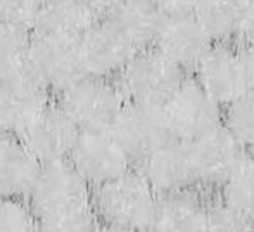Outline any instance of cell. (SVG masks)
Returning a JSON list of instances; mask_svg holds the SVG:
<instances>
[{
	"label": "cell",
	"instance_id": "44dd1931",
	"mask_svg": "<svg viewBox=\"0 0 254 232\" xmlns=\"http://www.w3.org/2000/svg\"><path fill=\"white\" fill-rule=\"evenodd\" d=\"M242 3L244 0H195L190 14L214 44L228 42L237 33Z\"/></svg>",
	"mask_w": 254,
	"mask_h": 232
},
{
	"label": "cell",
	"instance_id": "6da1fadb",
	"mask_svg": "<svg viewBox=\"0 0 254 232\" xmlns=\"http://www.w3.org/2000/svg\"><path fill=\"white\" fill-rule=\"evenodd\" d=\"M157 198L140 170L128 168L94 189L92 208L99 222L130 232H147Z\"/></svg>",
	"mask_w": 254,
	"mask_h": 232
},
{
	"label": "cell",
	"instance_id": "4dcf8cb0",
	"mask_svg": "<svg viewBox=\"0 0 254 232\" xmlns=\"http://www.w3.org/2000/svg\"><path fill=\"white\" fill-rule=\"evenodd\" d=\"M78 3H81L83 7H87L90 12H94L97 17L106 16L114 5H116L118 0H76Z\"/></svg>",
	"mask_w": 254,
	"mask_h": 232
},
{
	"label": "cell",
	"instance_id": "5bb4252c",
	"mask_svg": "<svg viewBox=\"0 0 254 232\" xmlns=\"http://www.w3.org/2000/svg\"><path fill=\"white\" fill-rule=\"evenodd\" d=\"M214 42L192 14L164 17L152 47L182 71L194 70Z\"/></svg>",
	"mask_w": 254,
	"mask_h": 232
},
{
	"label": "cell",
	"instance_id": "9a60e30c",
	"mask_svg": "<svg viewBox=\"0 0 254 232\" xmlns=\"http://www.w3.org/2000/svg\"><path fill=\"white\" fill-rule=\"evenodd\" d=\"M49 104V94L31 80L0 85V127L3 134L21 137Z\"/></svg>",
	"mask_w": 254,
	"mask_h": 232
},
{
	"label": "cell",
	"instance_id": "603a6c76",
	"mask_svg": "<svg viewBox=\"0 0 254 232\" xmlns=\"http://www.w3.org/2000/svg\"><path fill=\"white\" fill-rule=\"evenodd\" d=\"M221 125L242 148H254V92L248 90L223 108Z\"/></svg>",
	"mask_w": 254,
	"mask_h": 232
},
{
	"label": "cell",
	"instance_id": "7402d4cb",
	"mask_svg": "<svg viewBox=\"0 0 254 232\" xmlns=\"http://www.w3.org/2000/svg\"><path fill=\"white\" fill-rule=\"evenodd\" d=\"M220 203L241 215L254 220V158L244 156L241 163L230 172L223 184Z\"/></svg>",
	"mask_w": 254,
	"mask_h": 232
},
{
	"label": "cell",
	"instance_id": "4fadbf2b",
	"mask_svg": "<svg viewBox=\"0 0 254 232\" xmlns=\"http://www.w3.org/2000/svg\"><path fill=\"white\" fill-rule=\"evenodd\" d=\"M80 128L57 104H49L28 130L21 135L40 165L66 161L74 146Z\"/></svg>",
	"mask_w": 254,
	"mask_h": 232
},
{
	"label": "cell",
	"instance_id": "ac0fdd59",
	"mask_svg": "<svg viewBox=\"0 0 254 232\" xmlns=\"http://www.w3.org/2000/svg\"><path fill=\"white\" fill-rule=\"evenodd\" d=\"M99 19L76 0H44L31 30L35 35L76 42Z\"/></svg>",
	"mask_w": 254,
	"mask_h": 232
},
{
	"label": "cell",
	"instance_id": "836d02e7",
	"mask_svg": "<svg viewBox=\"0 0 254 232\" xmlns=\"http://www.w3.org/2000/svg\"><path fill=\"white\" fill-rule=\"evenodd\" d=\"M253 158H254V148H253Z\"/></svg>",
	"mask_w": 254,
	"mask_h": 232
},
{
	"label": "cell",
	"instance_id": "ba28073f",
	"mask_svg": "<svg viewBox=\"0 0 254 232\" xmlns=\"http://www.w3.org/2000/svg\"><path fill=\"white\" fill-rule=\"evenodd\" d=\"M76 42L31 35L28 58L30 80L44 88L47 94H59L67 85L83 77Z\"/></svg>",
	"mask_w": 254,
	"mask_h": 232
},
{
	"label": "cell",
	"instance_id": "f546056e",
	"mask_svg": "<svg viewBox=\"0 0 254 232\" xmlns=\"http://www.w3.org/2000/svg\"><path fill=\"white\" fill-rule=\"evenodd\" d=\"M241 58L242 64H244L249 90L254 92V44H244V47L241 49Z\"/></svg>",
	"mask_w": 254,
	"mask_h": 232
},
{
	"label": "cell",
	"instance_id": "277c9868",
	"mask_svg": "<svg viewBox=\"0 0 254 232\" xmlns=\"http://www.w3.org/2000/svg\"><path fill=\"white\" fill-rule=\"evenodd\" d=\"M125 102L113 78L83 75L59 92L57 106L80 130H92L109 128Z\"/></svg>",
	"mask_w": 254,
	"mask_h": 232
},
{
	"label": "cell",
	"instance_id": "3957f363",
	"mask_svg": "<svg viewBox=\"0 0 254 232\" xmlns=\"http://www.w3.org/2000/svg\"><path fill=\"white\" fill-rule=\"evenodd\" d=\"M118 87L127 102L163 106L184 80V71L157 49L137 51L118 75Z\"/></svg>",
	"mask_w": 254,
	"mask_h": 232
},
{
	"label": "cell",
	"instance_id": "e0dca14e",
	"mask_svg": "<svg viewBox=\"0 0 254 232\" xmlns=\"http://www.w3.org/2000/svg\"><path fill=\"white\" fill-rule=\"evenodd\" d=\"M42 165L17 135L0 137V196L26 199Z\"/></svg>",
	"mask_w": 254,
	"mask_h": 232
},
{
	"label": "cell",
	"instance_id": "8fae6325",
	"mask_svg": "<svg viewBox=\"0 0 254 232\" xmlns=\"http://www.w3.org/2000/svg\"><path fill=\"white\" fill-rule=\"evenodd\" d=\"M81 73L88 77L114 78L120 75L135 49L106 19H99L76 42Z\"/></svg>",
	"mask_w": 254,
	"mask_h": 232
},
{
	"label": "cell",
	"instance_id": "4316f807",
	"mask_svg": "<svg viewBox=\"0 0 254 232\" xmlns=\"http://www.w3.org/2000/svg\"><path fill=\"white\" fill-rule=\"evenodd\" d=\"M44 0H0V23L31 30Z\"/></svg>",
	"mask_w": 254,
	"mask_h": 232
},
{
	"label": "cell",
	"instance_id": "5b68a950",
	"mask_svg": "<svg viewBox=\"0 0 254 232\" xmlns=\"http://www.w3.org/2000/svg\"><path fill=\"white\" fill-rule=\"evenodd\" d=\"M171 139L190 142L221 125L223 108L195 80H182L161 106Z\"/></svg>",
	"mask_w": 254,
	"mask_h": 232
},
{
	"label": "cell",
	"instance_id": "8992f818",
	"mask_svg": "<svg viewBox=\"0 0 254 232\" xmlns=\"http://www.w3.org/2000/svg\"><path fill=\"white\" fill-rule=\"evenodd\" d=\"M67 161L92 189L131 168V161L109 128L80 130Z\"/></svg>",
	"mask_w": 254,
	"mask_h": 232
},
{
	"label": "cell",
	"instance_id": "cb8c5ba5",
	"mask_svg": "<svg viewBox=\"0 0 254 232\" xmlns=\"http://www.w3.org/2000/svg\"><path fill=\"white\" fill-rule=\"evenodd\" d=\"M0 232H37V217L26 199L0 196Z\"/></svg>",
	"mask_w": 254,
	"mask_h": 232
},
{
	"label": "cell",
	"instance_id": "d4e9b609",
	"mask_svg": "<svg viewBox=\"0 0 254 232\" xmlns=\"http://www.w3.org/2000/svg\"><path fill=\"white\" fill-rule=\"evenodd\" d=\"M202 232H254V220L218 203L207 206Z\"/></svg>",
	"mask_w": 254,
	"mask_h": 232
},
{
	"label": "cell",
	"instance_id": "7a4b0ae2",
	"mask_svg": "<svg viewBox=\"0 0 254 232\" xmlns=\"http://www.w3.org/2000/svg\"><path fill=\"white\" fill-rule=\"evenodd\" d=\"M92 194L90 184L66 159L42 165L26 196V203L37 220H45L90 210Z\"/></svg>",
	"mask_w": 254,
	"mask_h": 232
},
{
	"label": "cell",
	"instance_id": "2e32d148",
	"mask_svg": "<svg viewBox=\"0 0 254 232\" xmlns=\"http://www.w3.org/2000/svg\"><path fill=\"white\" fill-rule=\"evenodd\" d=\"M135 49L152 47L164 16L152 0H118L104 17Z\"/></svg>",
	"mask_w": 254,
	"mask_h": 232
},
{
	"label": "cell",
	"instance_id": "f1b7e54d",
	"mask_svg": "<svg viewBox=\"0 0 254 232\" xmlns=\"http://www.w3.org/2000/svg\"><path fill=\"white\" fill-rule=\"evenodd\" d=\"M164 17L190 14L195 0H152Z\"/></svg>",
	"mask_w": 254,
	"mask_h": 232
},
{
	"label": "cell",
	"instance_id": "d6986e66",
	"mask_svg": "<svg viewBox=\"0 0 254 232\" xmlns=\"http://www.w3.org/2000/svg\"><path fill=\"white\" fill-rule=\"evenodd\" d=\"M207 205L194 189L157 198L147 232H202Z\"/></svg>",
	"mask_w": 254,
	"mask_h": 232
},
{
	"label": "cell",
	"instance_id": "7c38bea8",
	"mask_svg": "<svg viewBox=\"0 0 254 232\" xmlns=\"http://www.w3.org/2000/svg\"><path fill=\"white\" fill-rule=\"evenodd\" d=\"M138 165L157 196L190 191L197 185L189 142L170 139Z\"/></svg>",
	"mask_w": 254,
	"mask_h": 232
},
{
	"label": "cell",
	"instance_id": "1f68e13d",
	"mask_svg": "<svg viewBox=\"0 0 254 232\" xmlns=\"http://www.w3.org/2000/svg\"><path fill=\"white\" fill-rule=\"evenodd\" d=\"M92 232H130V231L120 229V227L109 226V224H104V222H97V226H95V229Z\"/></svg>",
	"mask_w": 254,
	"mask_h": 232
},
{
	"label": "cell",
	"instance_id": "d6a6232c",
	"mask_svg": "<svg viewBox=\"0 0 254 232\" xmlns=\"http://www.w3.org/2000/svg\"><path fill=\"white\" fill-rule=\"evenodd\" d=\"M3 135V130H2V127H0V137H2Z\"/></svg>",
	"mask_w": 254,
	"mask_h": 232
},
{
	"label": "cell",
	"instance_id": "9c48e42d",
	"mask_svg": "<svg viewBox=\"0 0 254 232\" xmlns=\"http://www.w3.org/2000/svg\"><path fill=\"white\" fill-rule=\"evenodd\" d=\"M194 71V80L221 108L228 106L249 90L241 51L228 42H218L211 45Z\"/></svg>",
	"mask_w": 254,
	"mask_h": 232
},
{
	"label": "cell",
	"instance_id": "52a82bcc",
	"mask_svg": "<svg viewBox=\"0 0 254 232\" xmlns=\"http://www.w3.org/2000/svg\"><path fill=\"white\" fill-rule=\"evenodd\" d=\"M109 130L131 163H140L171 139L161 106L125 102Z\"/></svg>",
	"mask_w": 254,
	"mask_h": 232
},
{
	"label": "cell",
	"instance_id": "30bf717a",
	"mask_svg": "<svg viewBox=\"0 0 254 232\" xmlns=\"http://www.w3.org/2000/svg\"><path fill=\"white\" fill-rule=\"evenodd\" d=\"M189 149L197 185L207 189L220 187L246 156L244 148L223 125L190 141Z\"/></svg>",
	"mask_w": 254,
	"mask_h": 232
},
{
	"label": "cell",
	"instance_id": "484cf974",
	"mask_svg": "<svg viewBox=\"0 0 254 232\" xmlns=\"http://www.w3.org/2000/svg\"><path fill=\"white\" fill-rule=\"evenodd\" d=\"M94 208L54 219L37 220V232H92L97 226Z\"/></svg>",
	"mask_w": 254,
	"mask_h": 232
},
{
	"label": "cell",
	"instance_id": "83f0119b",
	"mask_svg": "<svg viewBox=\"0 0 254 232\" xmlns=\"http://www.w3.org/2000/svg\"><path fill=\"white\" fill-rule=\"evenodd\" d=\"M235 35L244 44H254V0H244V3H242Z\"/></svg>",
	"mask_w": 254,
	"mask_h": 232
},
{
	"label": "cell",
	"instance_id": "ffe728a7",
	"mask_svg": "<svg viewBox=\"0 0 254 232\" xmlns=\"http://www.w3.org/2000/svg\"><path fill=\"white\" fill-rule=\"evenodd\" d=\"M30 30L14 24L0 23V85L30 80Z\"/></svg>",
	"mask_w": 254,
	"mask_h": 232
}]
</instances>
